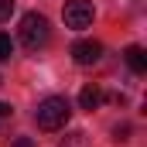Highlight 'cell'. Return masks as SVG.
I'll return each instance as SVG.
<instances>
[{"instance_id":"1","label":"cell","mask_w":147,"mask_h":147,"mask_svg":"<svg viewBox=\"0 0 147 147\" xmlns=\"http://www.w3.org/2000/svg\"><path fill=\"white\" fill-rule=\"evenodd\" d=\"M69 116H72V106H69V99L65 96H48V99H41L38 103V127L41 130H62L65 123H69Z\"/></svg>"},{"instance_id":"2","label":"cell","mask_w":147,"mask_h":147,"mask_svg":"<svg viewBox=\"0 0 147 147\" xmlns=\"http://www.w3.org/2000/svg\"><path fill=\"white\" fill-rule=\"evenodd\" d=\"M17 34H21V45H24V48L38 51V48H41V45H48V38H51L48 17H45V14H38V10L24 14V17H21V28H17Z\"/></svg>"},{"instance_id":"3","label":"cell","mask_w":147,"mask_h":147,"mask_svg":"<svg viewBox=\"0 0 147 147\" xmlns=\"http://www.w3.org/2000/svg\"><path fill=\"white\" fill-rule=\"evenodd\" d=\"M62 17H65V28L86 31V28L92 24V3H89V0H69L65 10H62Z\"/></svg>"},{"instance_id":"4","label":"cell","mask_w":147,"mask_h":147,"mask_svg":"<svg viewBox=\"0 0 147 147\" xmlns=\"http://www.w3.org/2000/svg\"><path fill=\"white\" fill-rule=\"evenodd\" d=\"M99 55H103V45H99V41H75V45H72L75 65H96Z\"/></svg>"},{"instance_id":"5","label":"cell","mask_w":147,"mask_h":147,"mask_svg":"<svg viewBox=\"0 0 147 147\" xmlns=\"http://www.w3.org/2000/svg\"><path fill=\"white\" fill-rule=\"evenodd\" d=\"M123 55H127V65H130L134 72H147V51L140 48V45H130Z\"/></svg>"},{"instance_id":"6","label":"cell","mask_w":147,"mask_h":147,"mask_svg":"<svg viewBox=\"0 0 147 147\" xmlns=\"http://www.w3.org/2000/svg\"><path fill=\"white\" fill-rule=\"evenodd\" d=\"M99 99H103V96H99L96 86H82V92H79V106H82V110H96Z\"/></svg>"},{"instance_id":"7","label":"cell","mask_w":147,"mask_h":147,"mask_svg":"<svg viewBox=\"0 0 147 147\" xmlns=\"http://www.w3.org/2000/svg\"><path fill=\"white\" fill-rule=\"evenodd\" d=\"M58 147H89V137H86V130H72V134L62 137Z\"/></svg>"},{"instance_id":"8","label":"cell","mask_w":147,"mask_h":147,"mask_svg":"<svg viewBox=\"0 0 147 147\" xmlns=\"http://www.w3.org/2000/svg\"><path fill=\"white\" fill-rule=\"evenodd\" d=\"M14 55V41H10V34H0V62H7Z\"/></svg>"},{"instance_id":"9","label":"cell","mask_w":147,"mask_h":147,"mask_svg":"<svg viewBox=\"0 0 147 147\" xmlns=\"http://www.w3.org/2000/svg\"><path fill=\"white\" fill-rule=\"evenodd\" d=\"M10 10H14V0H0V21H7Z\"/></svg>"},{"instance_id":"10","label":"cell","mask_w":147,"mask_h":147,"mask_svg":"<svg viewBox=\"0 0 147 147\" xmlns=\"http://www.w3.org/2000/svg\"><path fill=\"white\" fill-rule=\"evenodd\" d=\"M14 147H34V140H31V137H17V140H14Z\"/></svg>"},{"instance_id":"11","label":"cell","mask_w":147,"mask_h":147,"mask_svg":"<svg viewBox=\"0 0 147 147\" xmlns=\"http://www.w3.org/2000/svg\"><path fill=\"white\" fill-rule=\"evenodd\" d=\"M7 113H10V106H7V103H0V116H7Z\"/></svg>"},{"instance_id":"12","label":"cell","mask_w":147,"mask_h":147,"mask_svg":"<svg viewBox=\"0 0 147 147\" xmlns=\"http://www.w3.org/2000/svg\"><path fill=\"white\" fill-rule=\"evenodd\" d=\"M0 82H3V79H0Z\"/></svg>"}]
</instances>
